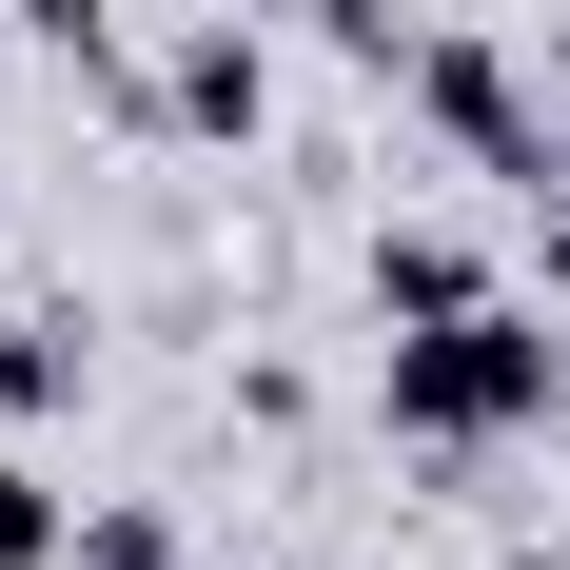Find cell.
Segmentation results:
<instances>
[{"mask_svg":"<svg viewBox=\"0 0 570 570\" xmlns=\"http://www.w3.org/2000/svg\"><path fill=\"white\" fill-rule=\"evenodd\" d=\"M551 394H570V335H551V315H512V295L413 315L394 374H374V413H394L433 472H472V453H512V433H551Z\"/></svg>","mask_w":570,"mask_h":570,"instance_id":"obj_1","label":"cell"},{"mask_svg":"<svg viewBox=\"0 0 570 570\" xmlns=\"http://www.w3.org/2000/svg\"><path fill=\"white\" fill-rule=\"evenodd\" d=\"M276 118V59H256V20H197V40L158 59V138H256Z\"/></svg>","mask_w":570,"mask_h":570,"instance_id":"obj_2","label":"cell"},{"mask_svg":"<svg viewBox=\"0 0 570 570\" xmlns=\"http://www.w3.org/2000/svg\"><path fill=\"white\" fill-rule=\"evenodd\" d=\"M472 295H492V256H472L453 217H394V236H374V315H394V335H413V315H472Z\"/></svg>","mask_w":570,"mask_h":570,"instance_id":"obj_3","label":"cell"},{"mask_svg":"<svg viewBox=\"0 0 570 570\" xmlns=\"http://www.w3.org/2000/svg\"><path fill=\"white\" fill-rule=\"evenodd\" d=\"M79 374H99L79 315H0V413H79Z\"/></svg>","mask_w":570,"mask_h":570,"instance_id":"obj_4","label":"cell"},{"mask_svg":"<svg viewBox=\"0 0 570 570\" xmlns=\"http://www.w3.org/2000/svg\"><path fill=\"white\" fill-rule=\"evenodd\" d=\"M0 570H79V512H59V472L0 453Z\"/></svg>","mask_w":570,"mask_h":570,"instance_id":"obj_5","label":"cell"},{"mask_svg":"<svg viewBox=\"0 0 570 570\" xmlns=\"http://www.w3.org/2000/svg\"><path fill=\"white\" fill-rule=\"evenodd\" d=\"M79 570H177V531L158 512H79Z\"/></svg>","mask_w":570,"mask_h":570,"instance_id":"obj_6","label":"cell"},{"mask_svg":"<svg viewBox=\"0 0 570 570\" xmlns=\"http://www.w3.org/2000/svg\"><path fill=\"white\" fill-rule=\"evenodd\" d=\"M551 138H570V20H551Z\"/></svg>","mask_w":570,"mask_h":570,"instance_id":"obj_7","label":"cell"},{"mask_svg":"<svg viewBox=\"0 0 570 570\" xmlns=\"http://www.w3.org/2000/svg\"><path fill=\"white\" fill-rule=\"evenodd\" d=\"M551 315H570V197H551Z\"/></svg>","mask_w":570,"mask_h":570,"instance_id":"obj_8","label":"cell"},{"mask_svg":"<svg viewBox=\"0 0 570 570\" xmlns=\"http://www.w3.org/2000/svg\"><path fill=\"white\" fill-rule=\"evenodd\" d=\"M0 217H20V197H0Z\"/></svg>","mask_w":570,"mask_h":570,"instance_id":"obj_9","label":"cell"}]
</instances>
